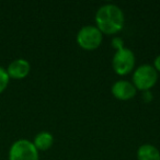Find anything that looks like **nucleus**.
I'll use <instances>...</instances> for the list:
<instances>
[{"mask_svg": "<svg viewBox=\"0 0 160 160\" xmlns=\"http://www.w3.org/2000/svg\"><path fill=\"white\" fill-rule=\"evenodd\" d=\"M94 20L96 27L103 35H115L124 28L125 16L118 6L107 3L97 10Z\"/></svg>", "mask_w": 160, "mask_h": 160, "instance_id": "nucleus-1", "label": "nucleus"}, {"mask_svg": "<svg viewBox=\"0 0 160 160\" xmlns=\"http://www.w3.org/2000/svg\"><path fill=\"white\" fill-rule=\"evenodd\" d=\"M158 81V72L152 65L144 64L138 66L133 73V85L136 90L139 91H149Z\"/></svg>", "mask_w": 160, "mask_h": 160, "instance_id": "nucleus-2", "label": "nucleus"}, {"mask_svg": "<svg viewBox=\"0 0 160 160\" xmlns=\"http://www.w3.org/2000/svg\"><path fill=\"white\" fill-rule=\"evenodd\" d=\"M76 41L77 44L85 51H94L102 44L103 34L96 25H86L78 31Z\"/></svg>", "mask_w": 160, "mask_h": 160, "instance_id": "nucleus-3", "label": "nucleus"}, {"mask_svg": "<svg viewBox=\"0 0 160 160\" xmlns=\"http://www.w3.org/2000/svg\"><path fill=\"white\" fill-rule=\"evenodd\" d=\"M136 57L133 51L127 47L115 51L112 57V68L118 76H126L135 68Z\"/></svg>", "mask_w": 160, "mask_h": 160, "instance_id": "nucleus-4", "label": "nucleus"}, {"mask_svg": "<svg viewBox=\"0 0 160 160\" xmlns=\"http://www.w3.org/2000/svg\"><path fill=\"white\" fill-rule=\"evenodd\" d=\"M9 160H40V155L31 140L21 138L10 147Z\"/></svg>", "mask_w": 160, "mask_h": 160, "instance_id": "nucleus-5", "label": "nucleus"}, {"mask_svg": "<svg viewBox=\"0 0 160 160\" xmlns=\"http://www.w3.org/2000/svg\"><path fill=\"white\" fill-rule=\"evenodd\" d=\"M111 92L115 99L120 101L132 100L137 93L135 86L128 80H118L112 85Z\"/></svg>", "mask_w": 160, "mask_h": 160, "instance_id": "nucleus-6", "label": "nucleus"}, {"mask_svg": "<svg viewBox=\"0 0 160 160\" xmlns=\"http://www.w3.org/2000/svg\"><path fill=\"white\" fill-rule=\"evenodd\" d=\"M31 71V65L24 58H18L12 60L7 68V72L12 79H24Z\"/></svg>", "mask_w": 160, "mask_h": 160, "instance_id": "nucleus-7", "label": "nucleus"}, {"mask_svg": "<svg viewBox=\"0 0 160 160\" xmlns=\"http://www.w3.org/2000/svg\"><path fill=\"white\" fill-rule=\"evenodd\" d=\"M32 142H33V145L38 151H46L53 146L54 136L49 132L43 131L36 134Z\"/></svg>", "mask_w": 160, "mask_h": 160, "instance_id": "nucleus-8", "label": "nucleus"}, {"mask_svg": "<svg viewBox=\"0 0 160 160\" xmlns=\"http://www.w3.org/2000/svg\"><path fill=\"white\" fill-rule=\"evenodd\" d=\"M137 160H160V151L151 144H144L137 149Z\"/></svg>", "mask_w": 160, "mask_h": 160, "instance_id": "nucleus-9", "label": "nucleus"}, {"mask_svg": "<svg viewBox=\"0 0 160 160\" xmlns=\"http://www.w3.org/2000/svg\"><path fill=\"white\" fill-rule=\"evenodd\" d=\"M10 77L7 72V69L0 66V93H2L6 89H7L8 85H9Z\"/></svg>", "mask_w": 160, "mask_h": 160, "instance_id": "nucleus-10", "label": "nucleus"}, {"mask_svg": "<svg viewBox=\"0 0 160 160\" xmlns=\"http://www.w3.org/2000/svg\"><path fill=\"white\" fill-rule=\"evenodd\" d=\"M111 43H112V46H113V48L115 49V51H118V49H122L125 47L124 41H123L120 36H114V38H112Z\"/></svg>", "mask_w": 160, "mask_h": 160, "instance_id": "nucleus-11", "label": "nucleus"}, {"mask_svg": "<svg viewBox=\"0 0 160 160\" xmlns=\"http://www.w3.org/2000/svg\"><path fill=\"white\" fill-rule=\"evenodd\" d=\"M142 101H144V102H146V103L151 102V101H152V99H153V96H152V93H151V90L142 92Z\"/></svg>", "mask_w": 160, "mask_h": 160, "instance_id": "nucleus-12", "label": "nucleus"}, {"mask_svg": "<svg viewBox=\"0 0 160 160\" xmlns=\"http://www.w3.org/2000/svg\"><path fill=\"white\" fill-rule=\"evenodd\" d=\"M152 66H153V68L156 69V71H157L158 73H160V55H158L157 57L155 58Z\"/></svg>", "mask_w": 160, "mask_h": 160, "instance_id": "nucleus-13", "label": "nucleus"}]
</instances>
